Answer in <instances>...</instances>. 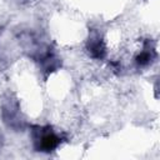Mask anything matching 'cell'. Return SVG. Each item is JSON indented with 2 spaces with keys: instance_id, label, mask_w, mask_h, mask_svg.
<instances>
[{
  "instance_id": "cell-1",
  "label": "cell",
  "mask_w": 160,
  "mask_h": 160,
  "mask_svg": "<svg viewBox=\"0 0 160 160\" xmlns=\"http://www.w3.org/2000/svg\"><path fill=\"white\" fill-rule=\"evenodd\" d=\"M38 134H39V136L36 138L38 148L42 151H50L55 149L60 142V138L56 136L51 130H39Z\"/></svg>"
}]
</instances>
